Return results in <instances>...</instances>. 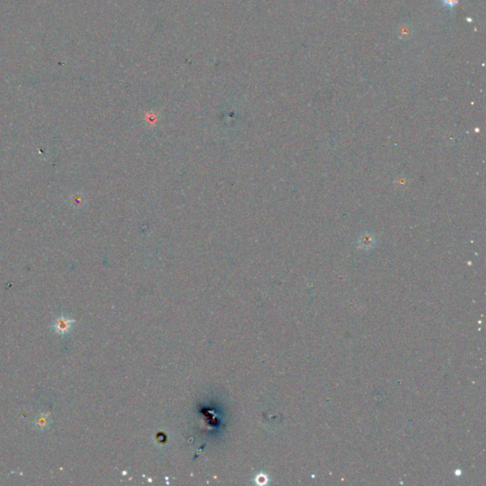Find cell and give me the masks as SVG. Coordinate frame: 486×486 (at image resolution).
Masks as SVG:
<instances>
[{"instance_id":"1","label":"cell","mask_w":486,"mask_h":486,"mask_svg":"<svg viewBox=\"0 0 486 486\" xmlns=\"http://www.w3.org/2000/svg\"><path fill=\"white\" fill-rule=\"evenodd\" d=\"M74 323V320L70 319L68 317H66V316H60L54 322V332L59 333V334L67 333L71 331Z\"/></svg>"},{"instance_id":"2","label":"cell","mask_w":486,"mask_h":486,"mask_svg":"<svg viewBox=\"0 0 486 486\" xmlns=\"http://www.w3.org/2000/svg\"><path fill=\"white\" fill-rule=\"evenodd\" d=\"M36 426H38L39 428H45V427L48 426L47 417H46V416H40V417L37 419Z\"/></svg>"},{"instance_id":"3","label":"cell","mask_w":486,"mask_h":486,"mask_svg":"<svg viewBox=\"0 0 486 486\" xmlns=\"http://www.w3.org/2000/svg\"><path fill=\"white\" fill-rule=\"evenodd\" d=\"M442 2H443V4H444L446 7L448 8V9H453V8L455 7V6L458 4L459 0H442Z\"/></svg>"}]
</instances>
